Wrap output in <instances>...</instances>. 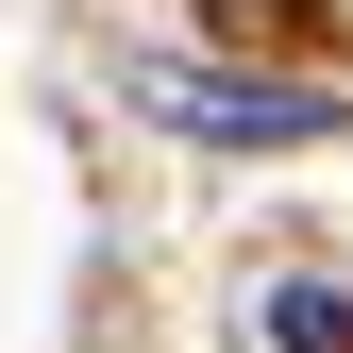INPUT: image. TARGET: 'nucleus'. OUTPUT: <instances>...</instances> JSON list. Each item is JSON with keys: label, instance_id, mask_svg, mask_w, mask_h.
Masks as SVG:
<instances>
[{"label": "nucleus", "instance_id": "2", "mask_svg": "<svg viewBox=\"0 0 353 353\" xmlns=\"http://www.w3.org/2000/svg\"><path fill=\"white\" fill-rule=\"evenodd\" d=\"M270 336H286V353H353V303H336V286H270Z\"/></svg>", "mask_w": 353, "mask_h": 353}, {"label": "nucleus", "instance_id": "1", "mask_svg": "<svg viewBox=\"0 0 353 353\" xmlns=\"http://www.w3.org/2000/svg\"><path fill=\"white\" fill-rule=\"evenodd\" d=\"M135 118H168L202 152H303V135H336L320 84H252V68H185V51H135Z\"/></svg>", "mask_w": 353, "mask_h": 353}]
</instances>
